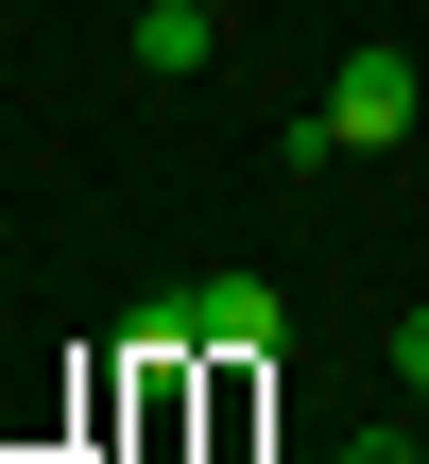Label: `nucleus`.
<instances>
[{
	"mask_svg": "<svg viewBox=\"0 0 429 464\" xmlns=\"http://www.w3.org/2000/svg\"><path fill=\"white\" fill-rule=\"evenodd\" d=\"M396 379H413V396H429V310H413V327H396Z\"/></svg>",
	"mask_w": 429,
	"mask_h": 464,
	"instance_id": "20e7f679",
	"label": "nucleus"
},
{
	"mask_svg": "<svg viewBox=\"0 0 429 464\" xmlns=\"http://www.w3.org/2000/svg\"><path fill=\"white\" fill-rule=\"evenodd\" d=\"M206 17H224V0H206Z\"/></svg>",
	"mask_w": 429,
	"mask_h": 464,
	"instance_id": "423d86ee",
	"label": "nucleus"
},
{
	"mask_svg": "<svg viewBox=\"0 0 429 464\" xmlns=\"http://www.w3.org/2000/svg\"><path fill=\"white\" fill-rule=\"evenodd\" d=\"M206 52H224V17H206V0H155V17H138V69H155V86H172V69H206Z\"/></svg>",
	"mask_w": 429,
	"mask_h": 464,
	"instance_id": "7ed1b4c3",
	"label": "nucleus"
},
{
	"mask_svg": "<svg viewBox=\"0 0 429 464\" xmlns=\"http://www.w3.org/2000/svg\"><path fill=\"white\" fill-rule=\"evenodd\" d=\"M344 464H429V448H413V430H361V448H344Z\"/></svg>",
	"mask_w": 429,
	"mask_h": 464,
	"instance_id": "39448f33",
	"label": "nucleus"
},
{
	"mask_svg": "<svg viewBox=\"0 0 429 464\" xmlns=\"http://www.w3.org/2000/svg\"><path fill=\"white\" fill-rule=\"evenodd\" d=\"M327 138H344V155H396V138H413V52H344V69H327Z\"/></svg>",
	"mask_w": 429,
	"mask_h": 464,
	"instance_id": "f257e3e1",
	"label": "nucleus"
},
{
	"mask_svg": "<svg viewBox=\"0 0 429 464\" xmlns=\"http://www.w3.org/2000/svg\"><path fill=\"white\" fill-rule=\"evenodd\" d=\"M189 344H206V362H275V344H292L275 276H206V293H189Z\"/></svg>",
	"mask_w": 429,
	"mask_h": 464,
	"instance_id": "f03ea898",
	"label": "nucleus"
}]
</instances>
